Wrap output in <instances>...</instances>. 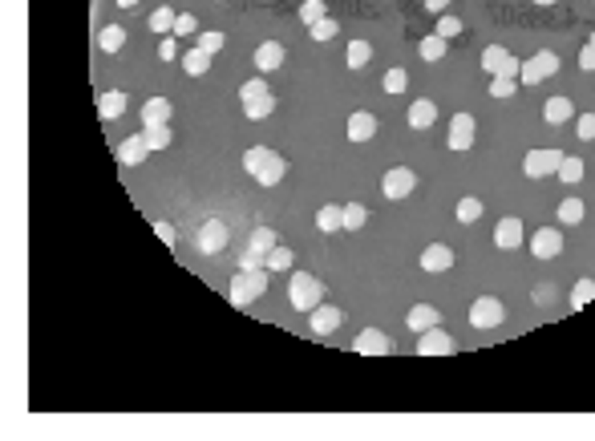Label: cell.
<instances>
[{
	"instance_id": "6da1fadb",
	"label": "cell",
	"mask_w": 595,
	"mask_h": 441,
	"mask_svg": "<svg viewBox=\"0 0 595 441\" xmlns=\"http://www.w3.org/2000/svg\"><path fill=\"white\" fill-rule=\"evenodd\" d=\"M288 296H292V308H296V312H312V308H320V303H324L320 279L308 276V271H296V276H292V284H288Z\"/></svg>"
},
{
	"instance_id": "7a4b0ae2",
	"label": "cell",
	"mask_w": 595,
	"mask_h": 441,
	"mask_svg": "<svg viewBox=\"0 0 595 441\" xmlns=\"http://www.w3.org/2000/svg\"><path fill=\"white\" fill-rule=\"evenodd\" d=\"M263 291H268V271H239L235 279H231V291H227V300L235 303V308H248L251 300H260Z\"/></svg>"
},
{
	"instance_id": "3957f363",
	"label": "cell",
	"mask_w": 595,
	"mask_h": 441,
	"mask_svg": "<svg viewBox=\"0 0 595 441\" xmlns=\"http://www.w3.org/2000/svg\"><path fill=\"white\" fill-rule=\"evenodd\" d=\"M502 320H507V308H502V300H494V296H482V300L470 303V328H502Z\"/></svg>"
},
{
	"instance_id": "277c9868",
	"label": "cell",
	"mask_w": 595,
	"mask_h": 441,
	"mask_svg": "<svg viewBox=\"0 0 595 441\" xmlns=\"http://www.w3.org/2000/svg\"><path fill=\"white\" fill-rule=\"evenodd\" d=\"M482 69H486V73H494V77H519V73H522L519 57H514V53H507L502 45H490V49L482 53Z\"/></svg>"
},
{
	"instance_id": "5b68a950",
	"label": "cell",
	"mask_w": 595,
	"mask_h": 441,
	"mask_svg": "<svg viewBox=\"0 0 595 441\" xmlns=\"http://www.w3.org/2000/svg\"><path fill=\"white\" fill-rule=\"evenodd\" d=\"M555 69H559V57H555L551 49H543V53H534L531 61L522 65L519 81H527V85H539V81H546V77H555Z\"/></svg>"
},
{
	"instance_id": "8992f818",
	"label": "cell",
	"mask_w": 595,
	"mask_h": 441,
	"mask_svg": "<svg viewBox=\"0 0 595 441\" xmlns=\"http://www.w3.org/2000/svg\"><path fill=\"white\" fill-rule=\"evenodd\" d=\"M385 199H393V202H401V199H410L413 194V187H417V175H413L410 166H393L389 175H385Z\"/></svg>"
},
{
	"instance_id": "52a82bcc",
	"label": "cell",
	"mask_w": 595,
	"mask_h": 441,
	"mask_svg": "<svg viewBox=\"0 0 595 441\" xmlns=\"http://www.w3.org/2000/svg\"><path fill=\"white\" fill-rule=\"evenodd\" d=\"M559 166H563V154L559 150H531L522 158V170L531 178H546V175H559Z\"/></svg>"
},
{
	"instance_id": "ba28073f",
	"label": "cell",
	"mask_w": 595,
	"mask_h": 441,
	"mask_svg": "<svg viewBox=\"0 0 595 441\" xmlns=\"http://www.w3.org/2000/svg\"><path fill=\"white\" fill-rule=\"evenodd\" d=\"M227 247V227L219 223V219H207L203 227H198V251L203 255H215Z\"/></svg>"
},
{
	"instance_id": "9c48e42d",
	"label": "cell",
	"mask_w": 595,
	"mask_h": 441,
	"mask_svg": "<svg viewBox=\"0 0 595 441\" xmlns=\"http://www.w3.org/2000/svg\"><path fill=\"white\" fill-rule=\"evenodd\" d=\"M531 251L534 259H555L559 251H563V231H551V227H539L531 239Z\"/></svg>"
},
{
	"instance_id": "30bf717a",
	"label": "cell",
	"mask_w": 595,
	"mask_h": 441,
	"mask_svg": "<svg viewBox=\"0 0 595 441\" xmlns=\"http://www.w3.org/2000/svg\"><path fill=\"white\" fill-rule=\"evenodd\" d=\"M417 353H422V356H449V353H454V341H449L446 328L437 324V328H429V332H422Z\"/></svg>"
},
{
	"instance_id": "8fae6325",
	"label": "cell",
	"mask_w": 595,
	"mask_h": 441,
	"mask_svg": "<svg viewBox=\"0 0 595 441\" xmlns=\"http://www.w3.org/2000/svg\"><path fill=\"white\" fill-rule=\"evenodd\" d=\"M474 118L470 114H454V122H449V150H470L474 146Z\"/></svg>"
},
{
	"instance_id": "7c38bea8",
	"label": "cell",
	"mask_w": 595,
	"mask_h": 441,
	"mask_svg": "<svg viewBox=\"0 0 595 441\" xmlns=\"http://www.w3.org/2000/svg\"><path fill=\"white\" fill-rule=\"evenodd\" d=\"M280 65H284V45H280V41H263L260 49H255V69L268 77V73H275Z\"/></svg>"
},
{
	"instance_id": "4fadbf2b",
	"label": "cell",
	"mask_w": 595,
	"mask_h": 441,
	"mask_svg": "<svg viewBox=\"0 0 595 441\" xmlns=\"http://www.w3.org/2000/svg\"><path fill=\"white\" fill-rule=\"evenodd\" d=\"M340 320H345V312H340V308H332V303L312 308V332H316V336H328L332 328H340Z\"/></svg>"
},
{
	"instance_id": "5bb4252c",
	"label": "cell",
	"mask_w": 595,
	"mask_h": 441,
	"mask_svg": "<svg viewBox=\"0 0 595 441\" xmlns=\"http://www.w3.org/2000/svg\"><path fill=\"white\" fill-rule=\"evenodd\" d=\"M437 324H442V312H437L434 303H413L410 320H405V328H413V332H429Z\"/></svg>"
},
{
	"instance_id": "9a60e30c",
	"label": "cell",
	"mask_w": 595,
	"mask_h": 441,
	"mask_svg": "<svg viewBox=\"0 0 595 441\" xmlns=\"http://www.w3.org/2000/svg\"><path fill=\"white\" fill-rule=\"evenodd\" d=\"M146 154H150L146 138L134 134V138H126L122 146H118V162H122V166H142V162H146Z\"/></svg>"
},
{
	"instance_id": "2e32d148",
	"label": "cell",
	"mask_w": 595,
	"mask_h": 441,
	"mask_svg": "<svg viewBox=\"0 0 595 441\" xmlns=\"http://www.w3.org/2000/svg\"><path fill=\"white\" fill-rule=\"evenodd\" d=\"M357 353L360 356H385L389 353V336L377 332V328H365V332L357 336Z\"/></svg>"
},
{
	"instance_id": "e0dca14e",
	"label": "cell",
	"mask_w": 595,
	"mask_h": 441,
	"mask_svg": "<svg viewBox=\"0 0 595 441\" xmlns=\"http://www.w3.org/2000/svg\"><path fill=\"white\" fill-rule=\"evenodd\" d=\"M494 243L502 247V251H514V247L522 243V223L519 219H502V223L494 227Z\"/></svg>"
},
{
	"instance_id": "ac0fdd59",
	"label": "cell",
	"mask_w": 595,
	"mask_h": 441,
	"mask_svg": "<svg viewBox=\"0 0 595 441\" xmlns=\"http://www.w3.org/2000/svg\"><path fill=\"white\" fill-rule=\"evenodd\" d=\"M171 101L166 98H150L146 105H142V126H166L171 122Z\"/></svg>"
},
{
	"instance_id": "d6986e66",
	"label": "cell",
	"mask_w": 595,
	"mask_h": 441,
	"mask_svg": "<svg viewBox=\"0 0 595 441\" xmlns=\"http://www.w3.org/2000/svg\"><path fill=\"white\" fill-rule=\"evenodd\" d=\"M422 267L425 271H446V267H454V251H449L446 243H434V247L422 251Z\"/></svg>"
},
{
	"instance_id": "ffe728a7",
	"label": "cell",
	"mask_w": 595,
	"mask_h": 441,
	"mask_svg": "<svg viewBox=\"0 0 595 441\" xmlns=\"http://www.w3.org/2000/svg\"><path fill=\"white\" fill-rule=\"evenodd\" d=\"M434 122H437V101L422 98V101L410 105V126L413 130H425V126H434Z\"/></svg>"
},
{
	"instance_id": "44dd1931",
	"label": "cell",
	"mask_w": 595,
	"mask_h": 441,
	"mask_svg": "<svg viewBox=\"0 0 595 441\" xmlns=\"http://www.w3.org/2000/svg\"><path fill=\"white\" fill-rule=\"evenodd\" d=\"M372 134H377V118H372V114L357 110V114L348 118V138H352V142H369Z\"/></svg>"
},
{
	"instance_id": "7402d4cb",
	"label": "cell",
	"mask_w": 595,
	"mask_h": 441,
	"mask_svg": "<svg viewBox=\"0 0 595 441\" xmlns=\"http://www.w3.org/2000/svg\"><path fill=\"white\" fill-rule=\"evenodd\" d=\"M316 227H320L324 235L345 231V207H320V211H316Z\"/></svg>"
},
{
	"instance_id": "603a6c76",
	"label": "cell",
	"mask_w": 595,
	"mask_h": 441,
	"mask_svg": "<svg viewBox=\"0 0 595 441\" xmlns=\"http://www.w3.org/2000/svg\"><path fill=\"white\" fill-rule=\"evenodd\" d=\"M98 114L106 118V122L122 118L126 114V93H118V89H113V93H101V98H98Z\"/></svg>"
},
{
	"instance_id": "cb8c5ba5",
	"label": "cell",
	"mask_w": 595,
	"mask_h": 441,
	"mask_svg": "<svg viewBox=\"0 0 595 441\" xmlns=\"http://www.w3.org/2000/svg\"><path fill=\"white\" fill-rule=\"evenodd\" d=\"M571 114H575V105H571L567 98H546V105H543L546 122H555V126H559V122H567Z\"/></svg>"
},
{
	"instance_id": "d4e9b609",
	"label": "cell",
	"mask_w": 595,
	"mask_h": 441,
	"mask_svg": "<svg viewBox=\"0 0 595 441\" xmlns=\"http://www.w3.org/2000/svg\"><path fill=\"white\" fill-rule=\"evenodd\" d=\"M284 170H288V162H284V158H280V154L272 150V158L263 162V170H260V178H255V182H263V187H275V182L284 178Z\"/></svg>"
},
{
	"instance_id": "484cf974",
	"label": "cell",
	"mask_w": 595,
	"mask_h": 441,
	"mask_svg": "<svg viewBox=\"0 0 595 441\" xmlns=\"http://www.w3.org/2000/svg\"><path fill=\"white\" fill-rule=\"evenodd\" d=\"M183 69H186L190 77H203L207 69H211V53H203V49L195 45V49H190V53L183 57Z\"/></svg>"
},
{
	"instance_id": "4316f807",
	"label": "cell",
	"mask_w": 595,
	"mask_h": 441,
	"mask_svg": "<svg viewBox=\"0 0 595 441\" xmlns=\"http://www.w3.org/2000/svg\"><path fill=\"white\" fill-rule=\"evenodd\" d=\"M272 158V150L268 146H251L248 154H243V170H248L251 178H260V170H263V162Z\"/></svg>"
},
{
	"instance_id": "83f0119b",
	"label": "cell",
	"mask_w": 595,
	"mask_h": 441,
	"mask_svg": "<svg viewBox=\"0 0 595 441\" xmlns=\"http://www.w3.org/2000/svg\"><path fill=\"white\" fill-rule=\"evenodd\" d=\"M372 61V45L369 41H352L348 45V69H365Z\"/></svg>"
},
{
	"instance_id": "f1b7e54d",
	"label": "cell",
	"mask_w": 595,
	"mask_h": 441,
	"mask_svg": "<svg viewBox=\"0 0 595 441\" xmlns=\"http://www.w3.org/2000/svg\"><path fill=\"white\" fill-rule=\"evenodd\" d=\"M174 21H178V13H174V9H166V4L150 13V28H154V33H174Z\"/></svg>"
},
{
	"instance_id": "f546056e",
	"label": "cell",
	"mask_w": 595,
	"mask_h": 441,
	"mask_svg": "<svg viewBox=\"0 0 595 441\" xmlns=\"http://www.w3.org/2000/svg\"><path fill=\"white\" fill-rule=\"evenodd\" d=\"M275 110V98L272 93H263V98H255V101H248V105H243V114L251 118V122H260V118H268Z\"/></svg>"
},
{
	"instance_id": "4dcf8cb0",
	"label": "cell",
	"mask_w": 595,
	"mask_h": 441,
	"mask_svg": "<svg viewBox=\"0 0 595 441\" xmlns=\"http://www.w3.org/2000/svg\"><path fill=\"white\" fill-rule=\"evenodd\" d=\"M142 138H146L150 150H166V146H171V130L166 126H142Z\"/></svg>"
},
{
	"instance_id": "1f68e13d",
	"label": "cell",
	"mask_w": 595,
	"mask_h": 441,
	"mask_svg": "<svg viewBox=\"0 0 595 441\" xmlns=\"http://www.w3.org/2000/svg\"><path fill=\"white\" fill-rule=\"evenodd\" d=\"M272 247H280V243H275V231H272V227H255V231H251V251L268 255Z\"/></svg>"
},
{
	"instance_id": "d6a6232c",
	"label": "cell",
	"mask_w": 595,
	"mask_h": 441,
	"mask_svg": "<svg viewBox=\"0 0 595 441\" xmlns=\"http://www.w3.org/2000/svg\"><path fill=\"white\" fill-rule=\"evenodd\" d=\"M591 300H595V279H579L571 288V308H587Z\"/></svg>"
},
{
	"instance_id": "836d02e7",
	"label": "cell",
	"mask_w": 595,
	"mask_h": 441,
	"mask_svg": "<svg viewBox=\"0 0 595 441\" xmlns=\"http://www.w3.org/2000/svg\"><path fill=\"white\" fill-rule=\"evenodd\" d=\"M263 264H268V271H288L292 267V251L280 243V247H272V251L263 255Z\"/></svg>"
},
{
	"instance_id": "e575fe53",
	"label": "cell",
	"mask_w": 595,
	"mask_h": 441,
	"mask_svg": "<svg viewBox=\"0 0 595 441\" xmlns=\"http://www.w3.org/2000/svg\"><path fill=\"white\" fill-rule=\"evenodd\" d=\"M98 45L106 53H118L126 45V28H118V25H110V28H101V37H98Z\"/></svg>"
},
{
	"instance_id": "d590c367",
	"label": "cell",
	"mask_w": 595,
	"mask_h": 441,
	"mask_svg": "<svg viewBox=\"0 0 595 441\" xmlns=\"http://www.w3.org/2000/svg\"><path fill=\"white\" fill-rule=\"evenodd\" d=\"M263 93H268V81H263V73L239 85V101H243V105H248V101H255V98H263Z\"/></svg>"
},
{
	"instance_id": "8d00e7d4",
	"label": "cell",
	"mask_w": 595,
	"mask_h": 441,
	"mask_svg": "<svg viewBox=\"0 0 595 441\" xmlns=\"http://www.w3.org/2000/svg\"><path fill=\"white\" fill-rule=\"evenodd\" d=\"M324 0H304V4H300V21H304V25H316V21H324Z\"/></svg>"
},
{
	"instance_id": "74e56055",
	"label": "cell",
	"mask_w": 595,
	"mask_h": 441,
	"mask_svg": "<svg viewBox=\"0 0 595 441\" xmlns=\"http://www.w3.org/2000/svg\"><path fill=\"white\" fill-rule=\"evenodd\" d=\"M559 219H563L567 227H575V223L583 219V202L579 199H563V202H559Z\"/></svg>"
},
{
	"instance_id": "f35d334b",
	"label": "cell",
	"mask_w": 595,
	"mask_h": 441,
	"mask_svg": "<svg viewBox=\"0 0 595 441\" xmlns=\"http://www.w3.org/2000/svg\"><path fill=\"white\" fill-rule=\"evenodd\" d=\"M422 57L425 61H442V57H446V37H437V33L434 37H425L422 41Z\"/></svg>"
},
{
	"instance_id": "ab89813d",
	"label": "cell",
	"mask_w": 595,
	"mask_h": 441,
	"mask_svg": "<svg viewBox=\"0 0 595 441\" xmlns=\"http://www.w3.org/2000/svg\"><path fill=\"white\" fill-rule=\"evenodd\" d=\"M365 219H369V211H365L360 202H348L345 207V231H360L365 227Z\"/></svg>"
},
{
	"instance_id": "60d3db41",
	"label": "cell",
	"mask_w": 595,
	"mask_h": 441,
	"mask_svg": "<svg viewBox=\"0 0 595 441\" xmlns=\"http://www.w3.org/2000/svg\"><path fill=\"white\" fill-rule=\"evenodd\" d=\"M410 85V69H389L385 73V93H405Z\"/></svg>"
},
{
	"instance_id": "b9f144b4",
	"label": "cell",
	"mask_w": 595,
	"mask_h": 441,
	"mask_svg": "<svg viewBox=\"0 0 595 441\" xmlns=\"http://www.w3.org/2000/svg\"><path fill=\"white\" fill-rule=\"evenodd\" d=\"M490 98H498V101L514 98V77H494L490 81Z\"/></svg>"
},
{
	"instance_id": "7bdbcfd3",
	"label": "cell",
	"mask_w": 595,
	"mask_h": 441,
	"mask_svg": "<svg viewBox=\"0 0 595 441\" xmlns=\"http://www.w3.org/2000/svg\"><path fill=\"white\" fill-rule=\"evenodd\" d=\"M458 219H462V223L482 219V202H478V199H462V202H458Z\"/></svg>"
},
{
	"instance_id": "ee69618b",
	"label": "cell",
	"mask_w": 595,
	"mask_h": 441,
	"mask_svg": "<svg viewBox=\"0 0 595 441\" xmlns=\"http://www.w3.org/2000/svg\"><path fill=\"white\" fill-rule=\"evenodd\" d=\"M559 178H563V182H579V178H583V162H579V158H563Z\"/></svg>"
},
{
	"instance_id": "f6af8a7d",
	"label": "cell",
	"mask_w": 595,
	"mask_h": 441,
	"mask_svg": "<svg viewBox=\"0 0 595 441\" xmlns=\"http://www.w3.org/2000/svg\"><path fill=\"white\" fill-rule=\"evenodd\" d=\"M332 37H336V21L332 16H324V21L312 25V41H332Z\"/></svg>"
},
{
	"instance_id": "bcb514c9",
	"label": "cell",
	"mask_w": 595,
	"mask_h": 441,
	"mask_svg": "<svg viewBox=\"0 0 595 441\" xmlns=\"http://www.w3.org/2000/svg\"><path fill=\"white\" fill-rule=\"evenodd\" d=\"M190 33H198V21L190 13H178V21H174V37H190Z\"/></svg>"
},
{
	"instance_id": "7dc6e473",
	"label": "cell",
	"mask_w": 595,
	"mask_h": 441,
	"mask_svg": "<svg viewBox=\"0 0 595 441\" xmlns=\"http://www.w3.org/2000/svg\"><path fill=\"white\" fill-rule=\"evenodd\" d=\"M458 33H462V21H458V16H442V21H437V37H458Z\"/></svg>"
},
{
	"instance_id": "c3c4849f",
	"label": "cell",
	"mask_w": 595,
	"mask_h": 441,
	"mask_svg": "<svg viewBox=\"0 0 595 441\" xmlns=\"http://www.w3.org/2000/svg\"><path fill=\"white\" fill-rule=\"evenodd\" d=\"M198 49L203 53H219L223 49V33H203V37H198Z\"/></svg>"
},
{
	"instance_id": "681fc988",
	"label": "cell",
	"mask_w": 595,
	"mask_h": 441,
	"mask_svg": "<svg viewBox=\"0 0 595 441\" xmlns=\"http://www.w3.org/2000/svg\"><path fill=\"white\" fill-rule=\"evenodd\" d=\"M260 267H268V264H263V255H260V251H251V247H248V255L239 259V271H260Z\"/></svg>"
},
{
	"instance_id": "f907efd6",
	"label": "cell",
	"mask_w": 595,
	"mask_h": 441,
	"mask_svg": "<svg viewBox=\"0 0 595 441\" xmlns=\"http://www.w3.org/2000/svg\"><path fill=\"white\" fill-rule=\"evenodd\" d=\"M575 130H579V138H583V142H595V114H583Z\"/></svg>"
},
{
	"instance_id": "816d5d0a",
	"label": "cell",
	"mask_w": 595,
	"mask_h": 441,
	"mask_svg": "<svg viewBox=\"0 0 595 441\" xmlns=\"http://www.w3.org/2000/svg\"><path fill=\"white\" fill-rule=\"evenodd\" d=\"M158 57H162V61H174V57H178V45H174V37H162Z\"/></svg>"
},
{
	"instance_id": "f5cc1de1",
	"label": "cell",
	"mask_w": 595,
	"mask_h": 441,
	"mask_svg": "<svg viewBox=\"0 0 595 441\" xmlns=\"http://www.w3.org/2000/svg\"><path fill=\"white\" fill-rule=\"evenodd\" d=\"M154 231H158L162 243H171V247H174V227H171V223H154Z\"/></svg>"
},
{
	"instance_id": "db71d44e",
	"label": "cell",
	"mask_w": 595,
	"mask_h": 441,
	"mask_svg": "<svg viewBox=\"0 0 595 441\" xmlns=\"http://www.w3.org/2000/svg\"><path fill=\"white\" fill-rule=\"evenodd\" d=\"M579 69H595V45H587V49L579 53Z\"/></svg>"
},
{
	"instance_id": "11a10c76",
	"label": "cell",
	"mask_w": 595,
	"mask_h": 441,
	"mask_svg": "<svg viewBox=\"0 0 595 441\" xmlns=\"http://www.w3.org/2000/svg\"><path fill=\"white\" fill-rule=\"evenodd\" d=\"M534 300H539V303H551V300H555V291H551V288H539V291H534Z\"/></svg>"
},
{
	"instance_id": "9f6ffc18",
	"label": "cell",
	"mask_w": 595,
	"mask_h": 441,
	"mask_svg": "<svg viewBox=\"0 0 595 441\" xmlns=\"http://www.w3.org/2000/svg\"><path fill=\"white\" fill-rule=\"evenodd\" d=\"M446 4H449V0H425V9H429V13H442Z\"/></svg>"
},
{
	"instance_id": "6f0895ef",
	"label": "cell",
	"mask_w": 595,
	"mask_h": 441,
	"mask_svg": "<svg viewBox=\"0 0 595 441\" xmlns=\"http://www.w3.org/2000/svg\"><path fill=\"white\" fill-rule=\"evenodd\" d=\"M118 9H138V0H118Z\"/></svg>"
},
{
	"instance_id": "680465c9",
	"label": "cell",
	"mask_w": 595,
	"mask_h": 441,
	"mask_svg": "<svg viewBox=\"0 0 595 441\" xmlns=\"http://www.w3.org/2000/svg\"><path fill=\"white\" fill-rule=\"evenodd\" d=\"M531 4H543V9H546V4H559V0H531Z\"/></svg>"
},
{
	"instance_id": "91938a15",
	"label": "cell",
	"mask_w": 595,
	"mask_h": 441,
	"mask_svg": "<svg viewBox=\"0 0 595 441\" xmlns=\"http://www.w3.org/2000/svg\"><path fill=\"white\" fill-rule=\"evenodd\" d=\"M591 45H595V33H591Z\"/></svg>"
}]
</instances>
